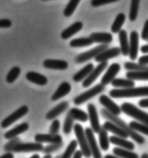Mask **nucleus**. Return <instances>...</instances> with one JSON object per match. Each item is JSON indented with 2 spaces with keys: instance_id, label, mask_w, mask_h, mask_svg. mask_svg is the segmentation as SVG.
I'll return each mask as SVG.
<instances>
[{
  "instance_id": "13",
  "label": "nucleus",
  "mask_w": 148,
  "mask_h": 158,
  "mask_svg": "<svg viewBox=\"0 0 148 158\" xmlns=\"http://www.w3.org/2000/svg\"><path fill=\"white\" fill-rule=\"evenodd\" d=\"M119 71H120V64H117V63H113V64L108 66L106 73L103 75L102 80H100V84L104 85V86L108 85V84H111V81L116 77V75L119 73Z\"/></svg>"
},
{
  "instance_id": "19",
  "label": "nucleus",
  "mask_w": 148,
  "mask_h": 158,
  "mask_svg": "<svg viewBox=\"0 0 148 158\" xmlns=\"http://www.w3.org/2000/svg\"><path fill=\"white\" fill-rule=\"evenodd\" d=\"M28 130V123L27 122H23V123H19L18 126H15V127H13L12 130L6 131L5 132V139L11 140V139H14V138H18V135H21V134L26 132Z\"/></svg>"
},
{
  "instance_id": "1",
  "label": "nucleus",
  "mask_w": 148,
  "mask_h": 158,
  "mask_svg": "<svg viewBox=\"0 0 148 158\" xmlns=\"http://www.w3.org/2000/svg\"><path fill=\"white\" fill-rule=\"evenodd\" d=\"M43 144L41 143H25V141L19 140L18 138L11 139L4 145L5 152H17V153H27V152H43Z\"/></svg>"
},
{
  "instance_id": "21",
  "label": "nucleus",
  "mask_w": 148,
  "mask_h": 158,
  "mask_svg": "<svg viewBox=\"0 0 148 158\" xmlns=\"http://www.w3.org/2000/svg\"><path fill=\"white\" fill-rule=\"evenodd\" d=\"M67 108H68L67 102H62V103H59L58 106L52 108V110H49V112L46 113V118H48V120H56L58 116H61L65 110H67Z\"/></svg>"
},
{
  "instance_id": "43",
  "label": "nucleus",
  "mask_w": 148,
  "mask_h": 158,
  "mask_svg": "<svg viewBox=\"0 0 148 158\" xmlns=\"http://www.w3.org/2000/svg\"><path fill=\"white\" fill-rule=\"evenodd\" d=\"M59 127H61L59 121L58 120H53V122L50 125V129H49V134H58Z\"/></svg>"
},
{
  "instance_id": "17",
  "label": "nucleus",
  "mask_w": 148,
  "mask_h": 158,
  "mask_svg": "<svg viewBox=\"0 0 148 158\" xmlns=\"http://www.w3.org/2000/svg\"><path fill=\"white\" fill-rule=\"evenodd\" d=\"M102 127L104 129V130H107V131H110V132H112L115 136H121V138H129V134L125 131V130H122L120 126H117V125H115L113 122H111V121H106V123L102 126Z\"/></svg>"
},
{
  "instance_id": "8",
  "label": "nucleus",
  "mask_w": 148,
  "mask_h": 158,
  "mask_svg": "<svg viewBox=\"0 0 148 158\" xmlns=\"http://www.w3.org/2000/svg\"><path fill=\"white\" fill-rule=\"evenodd\" d=\"M108 48L107 46V44H99L98 46H95V48H93V49H90V50H88V52H85V53H82V54H79L76 57V63H84V62H88V60H90V59H93V58H95L98 54H100L103 50H106Z\"/></svg>"
},
{
  "instance_id": "9",
  "label": "nucleus",
  "mask_w": 148,
  "mask_h": 158,
  "mask_svg": "<svg viewBox=\"0 0 148 158\" xmlns=\"http://www.w3.org/2000/svg\"><path fill=\"white\" fill-rule=\"evenodd\" d=\"M27 112H28V107H27V106H22V107H19L17 110H14L12 114H9L8 117L4 118L3 122H2V127L5 129V127H8V126H11V125L14 123L15 121H18L19 118H22L23 116H26Z\"/></svg>"
},
{
  "instance_id": "37",
  "label": "nucleus",
  "mask_w": 148,
  "mask_h": 158,
  "mask_svg": "<svg viewBox=\"0 0 148 158\" xmlns=\"http://www.w3.org/2000/svg\"><path fill=\"white\" fill-rule=\"evenodd\" d=\"M125 68L130 71H148L147 64H141V63H134V62L125 63Z\"/></svg>"
},
{
  "instance_id": "23",
  "label": "nucleus",
  "mask_w": 148,
  "mask_h": 158,
  "mask_svg": "<svg viewBox=\"0 0 148 158\" xmlns=\"http://www.w3.org/2000/svg\"><path fill=\"white\" fill-rule=\"evenodd\" d=\"M90 39L93 43H98V44H110L112 41V35L108 32H94L90 35Z\"/></svg>"
},
{
  "instance_id": "6",
  "label": "nucleus",
  "mask_w": 148,
  "mask_h": 158,
  "mask_svg": "<svg viewBox=\"0 0 148 158\" xmlns=\"http://www.w3.org/2000/svg\"><path fill=\"white\" fill-rule=\"evenodd\" d=\"M103 90H104V85L98 84V85H95V86H93L91 89L87 90L85 93L80 94V95H77V97L75 98L74 102H75V104H76V106H80V104L85 103L87 100H90V98L98 95V94H99V93H102Z\"/></svg>"
},
{
  "instance_id": "15",
  "label": "nucleus",
  "mask_w": 148,
  "mask_h": 158,
  "mask_svg": "<svg viewBox=\"0 0 148 158\" xmlns=\"http://www.w3.org/2000/svg\"><path fill=\"white\" fill-rule=\"evenodd\" d=\"M120 54H121L120 48H107L106 50H103L100 54L97 55L95 60H97L98 63H100V62H107L108 59L117 57V55H120Z\"/></svg>"
},
{
  "instance_id": "50",
  "label": "nucleus",
  "mask_w": 148,
  "mask_h": 158,
  "mask_svg": "<svg viewBox=\"0 0 148 158\" xmlns=\"http://www.w3.org/2000/svg\"><path fill=\"white\" fill-rule=\"evenodd\" d=\"M0 158H14V156H13V153H12V152H6L5 154L0 156Z\"/></svg>"
},
{
  "instance_id": "10",
  "label": "nucleus",
  "mask_w": 148,
  "mask_h": 158,
  "mask_svg": "<svg viewBox=\"0 0 148 158\" xmlns=\"http://www.w3.org/2000/svg\"><path fill=\"white\" fill-rule=\"evenodd\" d=\"M107 67H108L107 62H100L97 67L93 68V69H91V72H90V75H89V76H88V77L82 81V86H84V88H89V86L97 80V78L99 77V75L102 73Z\"/></svg>"
},
{
  "instance_id": "46",
  "label": "nucleus",
  "mask_w": 148,
  "mask_h": 158,
  "mask_svg": "<svg viewBox=\"0 0 148 158\" xmlns=\"http://www.w3.org/2000/svg\"><path fill=\"white\" fill-rule=\"evenodd\" d=\"M142 39L143 40H148V19L144 23V27H143V31H142Z\"/></svg>"
},
{
  "instance_id": "2",
  "label": "nucleus",
  "mask_w": 148,
  "mask_h": 158,
  "mask_svg": "<svg viewBox=\"0 0 148 158\" xmlns=\"http://www.w3.org/2000/svg\"><path fill=\"white\" fill-rule=\"evenodd\" d=\"M102 116L106 118L107 121H111V122H113L115 125H117V126H120V127L122 129V130H125L128 134H129V136H131V139H133L134 141H137L138 144H144V138L141 135L139 132H137V131H134V130H131L129 126L124 122L121 118L119 117V116H116V114H113V113H111L110 110H107L106 108L102 110Z\"/></svg>"
},
{
  "instance_id": "11",
  "label": "nucleus",
  "mask_w": 148,
  "mask_h": 158,
  "mask_svg": "<svg viewBox=\"0 0 148 158\" xmlns=\"http://www.w3.org/2000/svg\"><path fill=\"white\" fill-rule=\"evenodd\" d=\"M139 52V35L137 31H133L130 34L129 39V57L130 59H137Z\"/></svg>"
},
{
  "instance_id": "29",
  "label": "nucleus",
  "mask_w": 148,
  "mask_h": 158,
  "mask_svg": "<svg viewBox=\"0 0 148 158\" xmlns=\"http://www.w3.org/2000/svg\"><path fill=\"white\" fill-rule=\"evenodd\" d=\"M98 134H99V144L98 145H100V149L107 151V149L110 148V136H108V131L104 130L103 127H100Z\"/></svg>"
},
{
  "instance_id": "28",
  "label": "nucleus",
  "mask_w": 148,
  "mask_h": 158,
  "mask_svg": "<svg viewBox=\"0 0 148 158\" xmlns=\"http://www.w3.org/2000/svg\"><path fill=\"white\" fill-rule=\"evenodd\" d=\"M112 152H113L115 156H117L120 158H139L135 152L129 151V149H125V148H120V147L113 148Z\"/></svg>"
},
{
  "instance_id": "34",
  "label": "nucleus",
  "mask_w": 148,
  "mask_h": 158,
  "mask_svg": "<svg viewBox=\"0 0 148 158\" xmlns=\"http://www.w3.org/2000/svg\"><path fill=\"white\" fill-rule=\"evenodd\" d=\"M124 22H125V14H122V13L117 14V17H116L115 22L112 23V27H111L112 32H120L121 27L124 25Z\"/></svg>"
},
{
  "instance_id": "54",
  "label": "nucleus",
  "mask_w": 148,
  "mask_h": 158,
  "mask_svg": "<svg viewBox=\"0 0 148 158\" xmlns=\"http://www.w3.org/2000/svg\"><path fill=\"white\" fill-rule=\"evenodd\" d=\"M141 158H148V154H147V153H144V154H143Z\"/></svg>"
},
{
  "instance_id": "40",
  "label": "nucleus",
  "mask_w": 148,
  "mask_h": 158,
  "mask_svg": "<svg viewBox=\"0 0 148 158\" xmlns=\"http://www.w3.org/2000/svg\"><path fill=\"white\" fill-rule=\"evenodd\" d=\"M62 145H63V141H59V143H52V144H48V147H45L43 149V152L45 154H50L53 152H57L59 151V149L62 148Z\"/></svg>"
},
{
  "instance_id": "12",
  "label": "nucleus",
  "mask_w": 148,
  "mask_h": 158,
  "mask_svg": "<svg viewBox=\"0 0 148 158\" xmlns=\"http://www.w3.org/2000/svg\"><path fill=\"white\" fill-rule=\"evenodd\" d=\"M88 110H89V120H90V127L94 132H99L100 130V123H99V118H98V112L95 109V106L94 104H88Z\"/></svg>"
},
{
  "instance_id": "41",
  "label": "nucleus",
  "mask_w": 148,
  "mask_h": 158,
  "mask_svg": "<svg viewBox=\"0 0 148 158\" xmlns=\"http://www.w3.org/2000/svg\"><path fill=\"white\" fill-rule=\"evenodd\" d=\"M79 3H80V0H70V3L65 8V15H66V17H70V15L75 12L76 6L79 5Z\"/></svg>"
},
{
  "instance_id": "25",
  "label": "nucleus",
  "mask_w": 148,
  "mask_h": 158,
  "mask_svg": "<svg viewBox=\"0 0 148 158\" xmlns=\"http://www.w3.org/2000/svg\"><path fill=\"white\" fill-rule=\"evenodd\" d=\"M26 78L36 85H46L48 84V78H46L44 75L37 73V72H32V71H31V72H27Z\"/></svg>"
},
{
  "instance_id": "38",
  "label": "nucleus",
  "mask_w": 148,
  "mask_h": 158,
  "mask_svg": "<svg viewBox=\"0 0 148 158\" xmlns=\"http://www.w3.org/2000/svg\"><path fill=\"white\" fill-rule=\"evenodd\" d=\"M139 3H141V0H131V4H130V19L131 21L137 19L138 10H139Z\"/></svg>"
},
{
  "instance_id": "3",
  "label": "nucleus",
  "mask_w": 148,
  "mask_h": 158,
  "mask_svg": "<svg viewBox=\"0 0 148 158\" xmlns=\"http://www.w3.org/2000/svg\"><path fill=\"white\" fill-rule=\"evenodd\" d=\"M112 98H133V97H148V86L144 88H128V89H115L111 90Z\"/></svg>"
},
{
  "instance_id": "26",
  "label": "nucleus",
  "mask_w": 148,
  "mask_h": 158,
  "mask_svg": "<svg viewBox=\"0 0 148 158\" xmlns=\"http://www.w3.org/2000/svg\"><path fill=\"white\" fill-rule=\"evenodd\" d=\"M93 68H94V66H93L91 63H88V64L85 66L82 69H80L79 72L74 75V81H76V82L84 81L85 78H87V77L90 75V72H91V69H93Z\"/></svg>"
},
{
  "instance_id": "7",
  "label": "nucleus",
  "mask_w": 148,
  "mask_h": 158,
  "mask_svg": "<svg viewBox=\"0 0 148 158\" xmlns=\"http://www.w3.org/2000/svg\"><path fill=\"white\" fill-rule=\"evenodd\" d=\"M85 136H87L88 140V144H89V149H90V153L93 158H102V154H100V149L98 145V141L94 136V131L91 130V127L85 129Z\"/></svg>"
},
{
  "instance_id": "4",
  "label": "nucleus",
  "mask_w": 148,
  "mask_h": 158,
  "mask_svg": "<svg viewBox=\"0 0 148 158\" xmlns=\"http://www.w3.org/2000/svg\"><path fill=\"white\" fill-rule=\"evenodd\" d=\"M74 131H75V135H76L77 145H80V151H81V153H82V157L89 158V157L91 156V153H90L89 144H88L87 136H85V131H84V129H82V126H81L80 123L74 125Z\"/></svg>"
},
{
  "instance_id": "14",
  "label": "nucleus",
  "mask_w": 148,
  "mask_h": 158,
  "mask_svg": "<svg viewBox=\"0 0 148 158\" xmlns=\"http://www.w3.org/2000/svg\"><path fill=\"white\" fill-rule=\"evenodd\" d=\"M35 141L37 143H48V144H52V143H59L62 141V136L59 134H37L35 135Z\"/></svg>"
},
{
  "instance_id": "22",
  "label": "nucleus",
  "mask_w": 148,
  "mask_h": 158,
  "mask_svg": "<svg viewBox=\"0 0 148 158\" xmlns=\"http://www.w3.org/2000/svg\"><path fill=\"white\" fill-rule=\"evenodd\" d=\"M70 91H71V85H70L68 82H62L59 86H58V89L54 91V94L52 95V100H59L61 98H63L66 97L67 94H70Z\"/></svg>"
},
{
  "instance_id": "16",
  "label": "nucleus",
  "mask_w": 148,
  "mask_h": 158,
  "mask_svg": "<svg viewBox=\"0 0 148 158\" xmlns=\"http://www.w3.org/2000/svg\"><path fill=\"white\" fill-rule=\"evenodd\" d=\"M99 102H100V104H103L104 108H106L107 110H110L111 113H113V114H116V116H119V114L121 113L120 107L116 104V103H113L110 97H107V95H100Z\"/></svg>"
},
{
  "instance_id": "33",
  "label": "nucleus",
  "mask_w": 148,
  "mask_h": 158,
  "mask_svg": "<svg viewBox=\"0 0 148 158\" xmlns=\"http://www.w3.org/2000/svg\"><path fill=\"white\" fill-rule=\"evenodd\" d=\"M93 44V40L90 37H79V39H74V40L70 43V45L72 48H82V46H89Z\"/></svg>"
},
{
  "instance_id": "49",
  "label": "nucleus",
  "mask_w": 148,
  "mask_h": 158,
  "mask_svg": "<svg viewBox=\"0 0 148 158\" xmlns=\"http://www.w3.org/2000/svg\"><path fill=\"white\" fill-rule=\"evenodd\" d=\"M71 158H82V153H81V151H75V153L72 154Z\"/></svg>"
},
{
  "instance_id": "31",
  "label": "nucleus",
  "mask_w": 148,
  "mask_h": 158,
  "mask_svg": "<svg viewBox=\"0 0 148 158\" xmlns=\"http://www.w3.org/2000/svg\"><path fill=\"white\" fill-rule=\"evenodd\" d=\"M68 114L71 116L74 120L76 121H81V122H85V121H88V114L84 112V110L79 109V108H71L68 110Z\"/></svg>"
},
{
  "instance_id": "18",
  "label": "nucleus",
  "mask_w": 148,
  "mask_h": 158,
  "mask_svg": "<svg viewBox=\"0 0 148 158\" xmlns=\"http://www.w3.org/2000/svg\"><path fill=\"white\" fill-rule=\"evenodd\" d=\"M44 67L49 69H59L63 71L68 68V63L63 59H45L44 60Z\"/></svg>"
},
{
  "instance_id": "45",
  "label": "nucleus",
  "mask_w": 148,
  "mask_h": 158,
  "mask_svg": "<svg viewBox=\"0 0 148 158\" xmlns=\"http://www.w3.org/2000/svg\"><path fill=\"white\" fill-rule=\"evenodd\" d=\"M11 25H12V22L9 19L0 18V28H8V27H11Z\"/></svg>"
},
{
  "instance_id": "5",
  "label": "nucleus",
  "mask_w": 148,
  "mask_h": 158,
  "mask_svg": "<svg viewBox=\"0 0 148 158\" xmlns=\"http://www.w3.org/2000/svg\"><path fill=\"white\" fill-rule=\"evenodd\" d=\"M120 109H121V112H124L125 114H128L130 117H134L135 120H138L141 123H144L148 126V113L143 112V110L137 108L135 106L130 104V103H124L120 107Z\"/></svg>"
},
{
  "instance_id": "55",
  "label": "nucleus",
  "mask_w": 148,
  "mask_h": 158,
  "mask_svg": "<svg viewBox=\"0 0 148 158\" xmlns=\"http://www.w3.org/2000/svg\"><path fill=\"white\" fill-rule=\"evenodd\" d=\"M43 158H52V157H50V154H45Z\"/></svg>"
},
{
  "instance_id": "30",
  "label": "nucleus",
  "mask_w": 148,
  "mask_h": 158,
  "mask_svg": "<svg viewBox=\"0 0 148 158\" xmlns=\"http://www.w3.org/2000/svg\"><path fill=\"white\" fill-rule=\"evenodd\" d=\"M112 86L115 88H120V89H128V88H133L134 86V81L133 80H129V78H113L111 81Z\"/></svg>"
},
{
  "instance_id": "27",
  "label": "nucleus",
  "mask_w": 148,
  "mask_h": 158,
  "mask_svg": "<svg viewBox=\"0 0 148 158\" xmlns=\"http://www.w3.org/2000/svg\"><path fill=\"white\" fill-rule=\"evenodd\" d=\"M119 39H120V45H121V54L124 55H129V39H128V34L126 31H120L119 32Z\"/></svg>"
},
{
  "instance_id": "42",
  "label": "nucleus",
  "mask_w": 148,
  "mask_h": 158,
  "mask_svg": "<svg viewBox=\"0 0 148 158\" xmlns=\"http://www.w3.org/2000/svg\"><path fill=\"white\" fill-rule=\"evenodd\" d=\"M74 121H75L74 118L67 113V116H66V118H65V123H63V132H65V134H70V131L74 129V125H75Z\"/></svg>"
},
{
  "instance_id": "35",
  "label": "nucleus",
  "mask_w": 148,
  "mask_h": 158,
  "mask_svg": "<svg viewBox=\"0 0 148 158\" xmlns=\"http://www.w3.org/2000/svg\"><path fill=\"white\" fill-rule=\"evenodd\" d=\"M129 127L131 130H134L139 134H143V135H148V126L144 125V123H141V122H130L129 125Z\"/></svg>"
},
{
  "instance_id": "48",
  "label": "nucleus",
  "mask_w": 148,
  "mask_h": 158,
  "mask_svg": "<svg viewBox=\"0 0 148 158\" xmlns=\"http://www.w3.org/2000/svg\"><path fill=\"white\" fill-rule=\"evenodd\" d=\"M139 106L144 107V108H148V98H144L142 100H139Z\"/></svg>"
},
{
  "instance_id": "53",
  "label": "nucleus",
  "mask_w": 148,
  "mask_h": 158,
  "mask_svg": "<svg viewBox=\"0 0 148 158\" xmlns=\"http://www.w3.org/2000/svg\"><path fill=\"white\" fill-rule=\"evenodd\" d=\"M30 158H40V157H39V154H34V156H31Z\"/></svg>"
},
{
  "instance_id": "20",
  "label": "nucleus",
  "mask_w": 148,
  "mask_h": 158,
  "mask_svg": "<svg viewBox=\"0 0 148 158\" xmlns=\"http://www.w3.org/2000/svg\"><path fill=\"white\" fill-rule=\"evenodd\" d=\"M110 143L115 144L116 147L125 148V149H129V151H134V144L131 143V141H129L128 139H125V138L112 135V136L110 138Z\"/></svg>"
},
{
  "instance_id": "24",
  "label": "nucleus",
  "mask_w": 148,
  "mask_h": 158,
  "mask_svg": "<svg viewBox=\"0 0 148 158\" xmlns=\"http://www.w3.org/2000/svg\"><path fill=\"white\" fill-rule=\"evenodd\" d=\"M81 28H82V23L81 22H75L70 27H67V28H65L63 31H62L61 36H62V39H70L71 36H74L75 34L79 32Z\"/></svg>"
},
{
  "instance_id": "44",
  "label": "nucleus",
  "mask_w": 148,
  "mask_h": 158,
  "mask_svg": "<svg viewBox=\"0 0 148 158\" xmlns=\"http://www.w3.org/2000/svg\"><path fill=\"white\" fill-rule=\"evenodd\" d=\"M115 2H119V0H91V5L93 6H100V5L115 3Z\"/></svg>"
},
{
  "instance_id": "52",
  "label": "nucleus",
  "mask_w": 148,
  "mask_h": 158,
  "mask_svg": "<svg viewBox=\"0 0 148 158\" xmlns=\"http://www.w3.org/2000/svg\"><path fill=\"white\" fill-rule=\"evenodd\" d=\"M104 158H120V157H117V156H111V154H108V156H106Z\"/></svg>"
},
{
  "instance_id": "39",
  "label": "nucleus",
  "mask_w": 148,
  "mask_h": 158,
  "mask_svg": "<svg viewBox=\"0 0 148 158\" xmlns=\"http://www.w3.org/2000/svg\"><path fill=\"white\" fill-rule=\"evenodd\" d=\"M19 73H21V68L19 67H13L6 75V82L12 84L14 80H17V77L19 76Z\"/></svg>"
},
{
  "instance_id": "36",
  "label": "nucleus",
  "mask_w": 148,
  "mask_h": 158,
  "mask_svg": "<svg viewBox=\"0 0 148 158\" xmlns=\"http://www.w3.org/2000/svg\"><path fill=\"white\" fill-rule=\"evenodd\" d=\"M76 148H77V141H76V140L71 141V143L68 144V147L66 148V151L63 152V154L59 156V158H71L72 154H74L75 151H76Z\"/></svg>"
},
{
  "instance_id": "32",
  "label": "nucleus",
  "mask_w": 148,
  "mask_h": 158,
  "mask_svg": "<svg viewBox=\"0 0 148 158\" xmlns=\"http://www.w3.org/2000/svg\"><path fill=\"white\" fill-rule=\"evenodd\" d=\"M129 80H148V71H129L126 73Z\"/></svg>"
},
{
  "instance_id": "51",
  "label": "nucleus",
  "mask_w": 148,
  "mask_h": 158,
  "mask_svg": "<svg viewBox=\"0 0 148 158\" xmlns=\"http://www.w3.org/2000/svg\"><path fill=\"white\" fill-rule=\"evenodd\" d=\"M141 50H142V53H144V54H148V45H143Z\"/></svg>"
},
{
  "instance_id": "56",
  "label": "nucleus",
  "mask_w": 148,
  "mask_h": 158,
  "mask_svg": "<svg viewBox=\"0 0 148 158\" xmlns=\"http://www.w3.org/2000/svg\"><path fill=\"white\" fill-rule=\"evenodd\" d=\"M56 158H59V157H56Z\"/></svg>"
},
{
  "instance_id": "47",
  "label": "nucleus",
  "mask_w": 148,
  "mask_h": 158,
  "mask_svg": "<svg viewBox=\"0 0 148 158\" xmlns=\"http://www.w3.org/2000/svg\"><path fill=\"white\" fill-rule=\"evenodd\" d=\"M139 63H141V64H147L148 66V54L141 57V59H139Z\"/></svg>"
}]
</instances>
